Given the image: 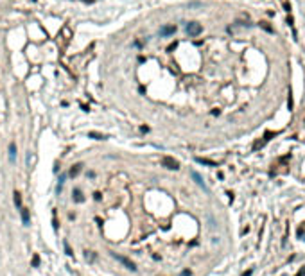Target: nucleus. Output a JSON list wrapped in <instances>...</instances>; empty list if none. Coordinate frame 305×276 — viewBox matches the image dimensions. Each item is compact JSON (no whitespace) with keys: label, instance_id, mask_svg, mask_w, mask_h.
<instances>
[{"label":"nucleus","instance_id":"nucleus-13","mask_svg":"<svg viewBox=\"0 0 305 276\" xmlns=\"http://www.w3.org/2000/svg\"><path fill=\"white\" fill-rule=\"evenodd\" d=\"M63 246H65V253H66V255H68V256H72V255H74V253H72V249H70V246H68V242H66V240L63 242Z\"/></svg>","mask_w":305,"mask_h":276},{"label":"nucleus","instance_id":"nucleus-9","mask_svg":"<svg viewBox=\"0 0 305 276\" xmlns=\"http://www.w3.org/2000/svg\"><path fill=\"white\" fill-rule=\"evenodd\" d=\"M196 162H198V163H203V165H210V167H217V163H215V162L207 160V158H196Z\"/></svg>","mask_w":305,"mask_h":276},{"label":"nucleus","instance_id":"nucleus-14","mask_svg":"<svg viewBox=\"0 0 305 276\" xmlns=\"http://www.w3.org/2000/svg\"><path fill=\"white\" fill-rule=\"evenodd\" d=\"M84 256H86V260H90V262H94L95 260V253L94 251H86V255Z\"/></svg>","mask_w":305,"mask_h":276},{"label":"nucleus","instance_id":"nucleus-19","mask_svg":"<svg viewBox=\"0 0 305 276\" xmlns=\"http://www.w3.org/2000/svg\"><path fill=\"white\" fill-rule=\"evenodd\" d=\"M250 274H253V269H250V271H246V273H244L242 276H250Z\"/></svg>","mask_w":305,"mask_h":276},{"label":"nucleus","instance_id":"nucleus-5","mask_svg":"<svg viewBox=\"0 0 305 276\" xmlns=\"http://www.w3.org/2000/svg\"><path fill=\"white\" fill-rule=\"evenodd\" d=\"M192 179H194L196 183L199 185V186L203 188V190H205V192H208V186L205 185V181H203V178H201V176H199L198 172H196V170H192Z\"/></svg>","mask_w":305,"mask_h":276},{"label":"nucleus","instance_id":"nucleus-6","mask_svg":"<svg viewBox=\"0 0 305 276\" xmlns=\"http://www.w3.org/2000/svg\"><path fill=\"white\" fill-rule=\"evenodd\" d=\"M176 32V25H163L160 29V36H171Z\"/></svg>","mask_w":305,"mask_h":276},{"label":"nucleus","instance_id":"nucleus-4","mask_svg":"<svg viewBox=\"0 0 305 276\" xmlns=\"http://www.w3.org/2000/svg\"><path fill=\"white\" fill-rule=\"evenodd\" d=\"M20 214H22V222L23 226H29L31 224V212H29V208H20Z\"/></svg>","mask_w":305,"mask_h":276},{"label":"nucleus","instance_id":"nucleus-16","mask_svg":"<svg viewBox=\"0 0 305 276\" xmlns=\"http://www.w3.org/2000/svg\"><path fill=\"white\" fill-rule=\"evenodd\" d=\"M296 276H305V267H302V269H300V273H298Z\"/></svg>","mask_w":305,"mask_h":276},{"label":"nucleus","instance_id":"nucleus-7","mask_svg":"<svg viewBox=\"0 0 305 276\" xmlns=\"http://www.w3.org/2000/svg\"><path fill=\"white\" fill-rule=\"evenodd\" d=\"M14 158H16V143L11 142L9 143V162H14Z\"/></svg>","mask_w":305,"mask_h":276},{"label":"nucleus","instance_id":"nucleus-1","mask_svg":"<svg viewBox=\"0 0 305 276\" xmlns=\"http://www.w3.org/2000/svg\"><path fill=\"white\" fill-rule=\"evenodd\" d=\"M110 253H111V256H113L115 260H118L122 266L126 267V269H129V271H137V266H135L129 258H126V256H122V255H117V253H113V251H110Z\"/></svg>","mask_w":305,"mask_h":276},{"label":"nucleus","instance_id":"nucleus-15","mask_svg":"<svg viewBox=\"0 0 305 276\" xmlns=\"http://www.w3.org/2000/svg\"><path fill=\"white\" fill-rule=\"evenodd\" d=\"M38 266H40V256L34 255L32 256V267H38Z\"/></svg>","mask_w":305,"mask_h":276},{"label":"nucleus","instance_id":"nucleus-11","mask_svg":"<svg viewBox=\"0 0 305 276\" xmlns=\"http://www.w3.org/2000/svg\"><path fill=\"white\" fill-rule=\"evenodd\" d=\"M13 195H14V205H16V208L20 210V208H22V194H20V192H14Z\"/></svg>","mask_w":305,"mask_h":276},{"label":"nucleus","instance_id":"nucleus-18","mask_svg":"<svg viewBox=\"0 0 305 276\" xmlns=\"http://www.w3.org/2000/svg\"><path fill=\"white\" fill-rule=\"evenodd\" d=\"M94 197H95V201H101V194H99V192H95Z\"/></svg>","mask_w":305,"mask_h":276},{"label":"nucleus","instance_id":"nucleus-8","mask_svg":"<svg viewBox=\"0 0 305 276\" xmlns=\"http://www.w3.org/2000/svg\"><path fill=\"white\" fill-rule=\"evenodd\" d=\"M74 201H75V203H83V201H84L83 192H81L79 188H75V190H74Z\"/></svg>","mask_w":305,"mask_h":276},{"label":"nucleus","instance_id":"nucleus-2","mask_svg":"<svg viewBox=\"0 0 305 276\" xmlns=\"http://www.w3.org/2000/svg\"><path fill=\"white\" fill-rule=\"evenodd\" d=\"M162 165H163L165 169H171V170H176V169H179L178 160H174L172 156H163V160H162Z\"/></svg>","mask_w":305,"mask_h":276},{"label":"nucleus","instance_id":"nucleus-12","mask_svg":"<svg viewBox=\"0 0 305 276\" xmlns=\"http://www.w3.org/2000/svg\"><path fill=\"white\" fill-rule=\"evenodd\" d=\"M88 136H90V138H95V140H104L106 138V134H99V133H94V131L88 133Z\"/></svg>","mask_w":305,"mask_h":276},{"label":"nucleus","instance_id":"nucleus-20","mask_svg":"<svg viewBox=\"0 0 305 276\" xmlns=\"http://www.w3.org/2000/svg\"><path fill=\"white\" fill-rule=\"evenodd\" d=\"M181 276H190V271H183V273H181Z\"/></svg>","mask_w":305,"mask_h":276},{"label":"nucleus","instance_id":"nucleus-3","mask_svg":"<svg viewBox=\"0 0 305 276\" xmlns=\"http://www.w3.org/2000/svg\"><path fill=\"white\" fill-rule=\"evenodd\" d=\"M201 31H203V27H201L198 22H190L189 25H187V32H189V36H198V34H201Z\"/></svg>","mask_w":305,"mask_h":276},{"label":"nucleus","instance_id":"nucleus-17","mask_svg":"<svg viewBox=\"0 0 305 276\" xmlns=\"http://www.w3.org/2000/svg\"><path fill=\"white\" fill-rule=\"evenodd\" d=\"M284 7H285V11H287V13L291 11V6H289V2H285V4H284Z\"/></svg>","mask_w":305,"mask_h":276},{"label":"nucleus","instance_id":"nucleus-10","mask_svg":"<svg viewBox=\"0 0 305 276\" xmlns=\"http://www.w3.org/2000/svg\"><path fill=\"white\" fill-rule=\"evenodd\" d=\"M81 167H83V165H81V163L74 165V167H72V169H70V176H72V178H75V176H77V174L81 172Z\"/></svg>","mask_w":305,"mask_h":276}]
</instances>
